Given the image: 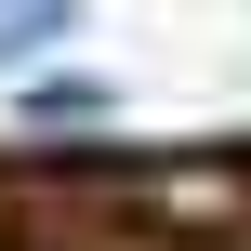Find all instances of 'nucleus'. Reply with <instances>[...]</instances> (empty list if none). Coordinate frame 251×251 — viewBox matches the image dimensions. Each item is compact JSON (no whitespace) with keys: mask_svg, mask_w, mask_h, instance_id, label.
<instances>
[{"mask_svg":"<svg viewBox=\"0 0 251 251\" xmlns=\"http://www.w3.org/2000/svg\"><path fill=\"white\" fill-rule=\"evenodd\" d=\"M13 119H26V132H93V119H119V79H93V66H40V79L13 93Z\"/></svg>","mask_w":251,"mask_h":251,"instance_id":"obj_1","label":"nucleus"},{"mask_svg":"<svg viewBox=\"0 0 251 251\" xmlns=\"http://www.w3.org/2000/svg\"><path fill=\"white\" fill-rule=\"evenodd\" d=\"M146 199H159L172 225H212V212H238L251 185H238V172H212V159H172V172H146Z\"/></svg>","mask_w":251,"mask_h":251,"instance_id":"obj_2","label":"nucleus"}]
</instances>
